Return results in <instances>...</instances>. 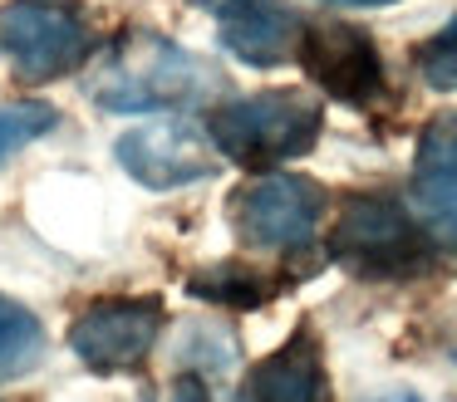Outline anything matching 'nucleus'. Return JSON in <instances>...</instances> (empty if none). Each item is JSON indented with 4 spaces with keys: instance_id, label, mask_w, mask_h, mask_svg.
<instances>
[{
    "instance_id": "1",
    "label": "nucleus",
    "mask_w": 457,
    "mask_h": 402,
    "mask_svg": "<svg viewBox=\"0 0 457 402\" xmlns=\"http://www.w3.org/2000/svg\"><path fill=\"white\" fill-rule=\"evenodd\" d=\"M227 88L212 59L182 49L158 29H129L104 49V64L89 78V98L104 113H187Z\"/></svg>"
},
{
    "instance_id": "2",
    "label": "nucleus",
    "mask_w": 457,
    "mask_h": 402,
    "mask_svg": "<svg viewBox=\"0 0 457 402\" xmlns=\"http://www.w3.org/2000/svg\"><path fill=\"white\" fill-rule=\"evenodd\" d=\"M212 152L246 172H276L300 162L325 133V103L310 88H261L246 98H227L202 123Z\"/></svg>"
},
{
    "instance_id": "3",
    "label": "nucleus",
    "mask_w": 457,
    "mask_h": 402,
    "mask_svg": "<svg viewBox=\"0 0 457 402\" xmlns=\"http://www.w3.org/2000/svg\"><path fill=\"white\" fill-rule=\"evenodd\" d=\"M325 250L335 265H345L354 280H369V284H403L437 270V255L428 245L418 216L408 211L403 196H388V192L354 196L339 211V221L329 226Z\"/></svg>"
},
{
    "instance_id": "4",
    "label": "nucleus",
    "mask_w": 457,
    "mask_h": 402,
    "mask_svg": "<svg viewBox=\"0 0 457 402\" xmlns=\"http://www.w3.org/2000/svg\"><path fill=\"white\" fill-rule=\"evenodd\" d=\"M94 45L99 39L79 0H5L0 5V59L30 88L74 74L94 54Z\"/></svg>"
},
{
    "instance_id": "5",
    "label": "nucleus",
    "mask_w": 457,
    "mask_h": 402,
    "mask_svg": "<svg viewBox=\"0 0 457 402\" xmlns=\"http://www.w3.org/2000/svg\"><path fill=\"white\" fill-rule=\"evenodd\" d=\"M329 192L300 172H261L227 201L231 231L251 250H305L325 221Z\"/></svg>"
},
{
    "instance_id": "6",
    "label": "nucleus",
    "mask_w": 457,
    "mask_h": 402,
    "mask_svg": "<svg viewBox=\"0 0 457 402\" xmlns=\"http://www.w3.org/2000/svg\"><path fill=\"white\" fill-rule=\"evenodd\" d=\"M168 309L158 294H109L94 299L74 314L70 324V349L89 373H133L153 353Z\"/></svg>"
},
{
    "instance_id": "7",
    "label": "nucleus",
    "mask_w": 457,
    "mask_h": 402,
    "mask_svg": "<svg viewBox=\"0 0 457 402\" xmlns=\"http://www.w3.org/2000/svg\"><path fill=\"white\" fill-rule=\"evenodd\" d=\"M295 59L305 64L310 84L320 94L339 98L349 108L378 103L388 88V69H384L374 35L364 25H349V20H305Z\"/></svg>"
},
{
    "instance_id": "8",
    "label": "nucleus",
    "mask_w": 457,
    "mask_h": 402,
    "mask_svg": "<svg viewBox=\"0 0 457 402\" xmlns=\"http://www.w3.org/2000/svg\"><path fill=\"white\" fill-rule=\"evenodd\" d=\"M113 157L148 192H178V186L207 182L217 172V152H212L207 133H197L187 118H158L148 127H129L113 143Z\"/></svg>"
},
{
    "instance_id": "9",
    "label": "nucleus",
    "mask_w": 457,
    "mask_h": 402,
    "mask_svg": "<svg viewBox=\"0 0 457 402\" xmlns=\"http://www.w3.org/2000/svg\"><path fill=\"white\" fill-rule=\"evenodd\" d=\"M217 15V39L251 69H280L300 54L305 20L290 0H202Z\"/></svg>"
},
{
    "instance_id": "10",
    "label": "nucleus",
    "mask_w": 457,
    "mask_h": 402,
    "mask_svg": "<svg viewBox=\"0 0 457 402\" xmlns=\"http://www.w3.org/2000/svg\"><path fill=\"white\" fill-rule=\"evenodd\" d=\"M237 402H329L320 339L310 329H295L276 353L251 363V373L237 388Z\"/></svg>"
},
{
    "instance_id": "11",
    "label": "nucleus",
    "mask_w": 457,
    "mask_h": 402,
    "mask_svg": "<svg viewBox=\"0 0 457 402\" xmlns=\"http://www.w3.org/2000/svg\"><path fill=\"white\" fill-rule=\"evenodd\" d=\"M187 294L207 304H221V309H261V304L276 294L270 275L251 270L241 260H217V265H202V270L187 275Z\"/></svg>"
},
{
    "instance_id": "12",
    "label": "nucleus",
    "mask_w": 457,
    "mask_h": 402,
    "mask_svg": "<svg viewBox=\"0 0 457 402\" xmlns=\"http://www.w3.org/2000/svg\"><path fill=\"white\" fill-rule=\"evenodd\" d=\"M45 358V324L21 299L0 294V382L35 373Z\"/></svg>"
},
{
    "instance_id": "13",
    "label": "nucleus",
    "mask_w": 457,
    "mask_h": 402,
    "mask_svg": "<svg viewBox=\"0 0 457 402\" xmlns=\"http://www.w3.org/2000/svg\"><path fill=\"white\" fill-rule=\"evenodd\" d=\"M403 201H408V211L418 216V226H423L437 265H443V270H457V192L453 186H437V182H418Z\"/></svg>"
},
{
    "instance_id": "14",
    "label": "nucleus",
    "mask_w": 457,
    "mask_h": 402,
    "mask_svg": "<svg viewBox=\"0 0 457 402\" xmlns=\"http://www.w3.org/2000/svg\"><path fill=\"white\" fill-rule=\"evenodd\" d=\"M418 182H437V186H457V108L428 118L423 137H418Z\"/></svg>"
},
{
    "instance_id": "15",
    "label": "nucleus",
    "mask_w": 457,
    "mask_h": 402,
    "mask_svg": "<svg viewBox=\"0 0 457 402\" xmlns=\"http://www.w3.org/2000/svg\"><path fill=\"white\" fill-rule=\"evenodd\" d=\"M50 127H60V108L45 103V98H25V103L0 108V157L21 152L25 143L45 137Z\"/></svg>"
},
{
    "instance_id": "16",
    "label": "nucleus",
    "mask_w": 457,
    "mask_h": 402,
    "mask_svg": "<svg viewBox=\"0 0 457 402\" xmlns=\"http://www.w3.org/2000/svg\"><path fill=\"white\" fill-rule=\"evenodd\" d=\"M418 74L428 78V88H443V94H457V15L418 49Z\"/></svg>"
},
{
    "instance_id": "17",
    "label": "nucleus",
    "mask_w": 457,
    "mask_h": 402,
    "mask_svg": "<svg viewBox=\"0 0 457 402\" xmlns=\"http://www.w3.org/2000/svg\"><path fill=\"white\" fill-rule=\"evenodd\" d=\"M231 358H237V343H231L227 333H212V329H187V339H182V349H178L182 368H212V373H221Z\"/></svg>"
},
{
    "instance_id": "18",
    "label": "nucleus",
    "mask_w": 457,
    "mask_h": 402,
    "mask_svg": "<svg viewBox=\"0 0 457 402\" xmlns=\"http://www.w3.org/2000/svg\"><path fill=\"white\" fill-rule=\"evenodd\" d=\"M168 402H207V388H202V378H178L168 388Z\"/></svg>"
},
{
    "instance_id": "19",
    "label": "nucleus",
    "mask_w": 457,
    "mask_h": 402,
    "mask_svg": "<svg viewBox=\"0 0 457 402\" xmlns=\"http://www.w3.org/2000/svg\"><path fill=\"white\" fill-rule=\"evenodd\" d=\"M325 5H349V10H374V5H394V0H325Z\"/></svg>"
},
{
    "instance_id": "20",
    "label": "nucleus",
    "mask_w": 457,
    "mask_h": 402,
    "mask_svg": "<svg viewBox=\"0 0 457 402\" xmlns=\"http://www.w3.org/2000/svg\"><path fill=\"white\" fill-rule=\"evenodd\" d=\"M374 402H418V392H388V398H374Z\"/></svg>"
}]
</instances>
